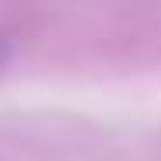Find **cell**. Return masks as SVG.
<instances>
[{
    "instance_id": "6da1fadb",
    "label": "cell",
    "mask_w": 161,
    "mask_h": 161,
    "mask_svg": "<svg viewBox=\"0 0 161 161\" xmlns=\"http://www.w3.org/2000/svg\"><path fill=\"white\" fill-rule=\"evenodd\" d=\"M7 58H10V45H7L3 38H0V69L7 65Z\"/></svg>"
}]
</instances>
